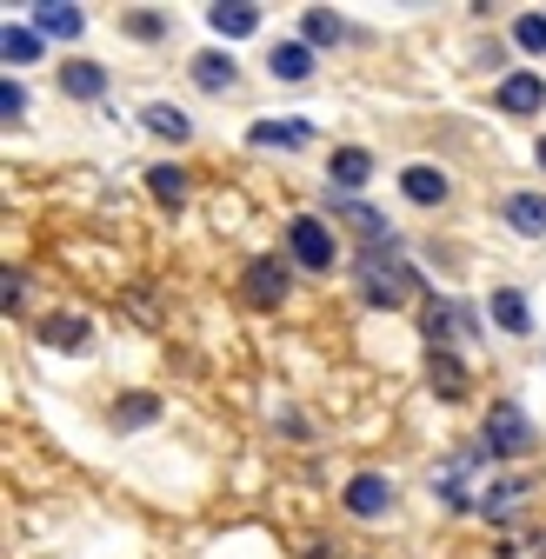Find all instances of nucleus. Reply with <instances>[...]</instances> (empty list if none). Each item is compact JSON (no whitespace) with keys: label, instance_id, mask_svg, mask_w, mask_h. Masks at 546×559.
Segmentation results:
<instances>
[{"label":"nucleus","instance_id":"obj_1","mask_svg":"<svg viewBox=\"0 0 546 559\" xmlns=\"http://www.w3.org/2000/svg\"><path fill=\"white\" fill-rule=\"evenodd\" d=\"M406 294H414V266H406L400 253L380 260V247H367L360 253V300L367 307H400Z\"/></svg>","mask_w":546,"mask_h":559},{"label":"nucleus","instance_id":"obj_2","mask_svg":"<svg viewBox=\"0 0 546 559\" xmlns=\"http://www.w3.org/2000/svg\"><path fill=\"white\" fill-rule=\"evenodd\" d=\"M487 453H494V460L533 453V419H526L513 400H494V406H487Z\"/></svg>","mask_w":546,"mask_h":559},{"label":"nucleus","instance_id":"obj_3","mask_svg":"<svg viewBox=\"0 0 546 559\" xmlns=\"http://www.w3.org/2000/svg\"><path fill=\"white\" fill-rule=\"evenodd\" d=\"M340 507H347L354 520H387V513H393V479H380V473H354V479H347V493H340Z\"/></svg>","mask_w":546,"mask_h":559},{"label":"nucleus","instance_id":"obj_4","mask_svg":"<svg viewBox=\"0 0 546 559\" xmlns=\"http://www.w3.org/2000/svg\"><path fill=\"white\" fill-rule=\"evenodd\" d=\"M287 247H294V260H300L307 273H327V266H333V234H327V221H313V214H300V221L287 227Z\"/></svg>","mask_w":546,"mask_h":559},{"label":"nucleus","instance_id":"obj_5","mask_svg":"<svg viewBox=\"0 0 546 559\" xmlns=\"http://www.w3.org/2000/svg\"><path fill=\"white\" fill-rule=\"evenodd\" d=\"M287 294H294L287 260H253V266H247V300H253V307H281Z\"/></svg>","mask_w":546,"mask_h":559},{"label":"nucleus","instance_id":"obj_6","mask_svg":"<svg viewBox=\"0 0 546 559\" xmlns=\"http://www.w3.org/2000/svg\"><path fill=\"white\" fill-rule=\"evenodd\" d=\"M400 193L414 200V206H440V200L453 193V180H447L434 160H414V167H400Z\"/></svg>","mask_w":546,"mask_h":559},{"label":"nucleus","instance_id":"obj_7","mask_svg":"<svg viewBox=\"0 0 546 559\" xmlns=\"http://www.w3.org/2000/svg\"><path fill=\"white\" fill-rule=\"evenodd\" d=\"M373 180V154L367 147H333V160H327V193L340 187V193H354V187H367Z\"/></svg>","mask_w":546,"mask_h":559},{"label":"nucleus","instance_id":"obj_8","mask_svg":"<svg viewBox=\"0 0 546 559\" xmlns=\"http://www.w3.org/2000/svg\"><path fill=\"white\" fill-rule=\"evenodd\" d=\"M500 221H507L520 240H539V234H546V193H507V200H500Z\"/></svg>","mask_w":546,"mask_h":559},{"label":"nucleus","instance_id":"obj_9","mask_svg":"<svg viewBox=\"0 0 546 559\" xmlns=\"http://www.w3.org/2000/svg\"><path fill=\"white\" fill-rule=\"evenodd\" d=\"M494 100H500V114H539V107H546V81L520 67V74H507V81H500V94H494Z\"/></svg>","mask_w":546,"mask_h":559},{"label":"nucleus","instance_id":"obj_10","mask_svg":"<svg viewBox=\"0 0 546 559\" xmlns=\"http://www.w3.org/2000/svg\"><path fill=\"white\" fill-rule=\"evenodd\" d=\"M60 87H67V100H100L107 94V67L100 60H67L60 67Z\"/></svg>","mask_w":546,"mask_h":559},{"label":"nucleus","instance_id":"obj_11","mask_svg":"<svg viewBox=\"0 0 546 559\" xmlns=\"http://www.w3.org/2000/svg\"><path fill=\"white\" fill-rule=\"evenodd\" d=\"M207 27H214L221 40H240V34L260 27V8H253V0H221V8H207Z\"/></svg>","mask_w":546,"mask_h":559},{"label":"nucleus","instance_id":"obj_12","mask_svg":"<svg viewBox=\"0 0 546 559\" xmlns=\"http://www.w3.org/2000/svg\"><path fill=\"white\" fill-rule=\"evenodd\" d=\"M526 493H533V486H526L520 473H500V479H494V486H487V493H480V500H473V507H480L487 520H507V513H513V507H520Z\"/></svg>","mask_w":546,"mask_h":559},{"label":"nucleus","instance_id":"obj_13","mask_svg":"<svg viewBox=\"0 0 546 559\" xmlns=\"http://www.w3.org/2000/svg\"><path fill=\"white\" fill-rule=\"evenodd\" d=\"M266 74H273V81H307V74H313V47H307V40H281V47L266 53Z\"/></svg>","mask_w":546,"mask_h":559},{"label":"nucleus","instance_id":"obj_14","mask_svg":"<svg viewBox=\"0 0 546 559\" xmlns=\"http://www.w3.org/2000/svg\"><path fill=\"white\" fill-rule=\"evenodd\" d=\"M234 53H221V47H207V53H193V87H207V94H227L234 87Z\"/></svg>","mask_w":546,"mask_h":559},{"label":"nucleus","instance_id":"obj_15","mask_svg":"<svg viewBox=\"0 0 546 559\" xmlns=\"http://www.w3.org/2000/svg\"><path fill=\"white\" fill-rule=\"evenodd\" d=\"M87 14L81 8H60V0H47V8H34V34H54V40H81Z\"/></svg>","mask_w":546,"mask_h":559},{"label":"nucleus","instance_id":"obj_16","mask_svg":"<svg viewBox=\"0 0 546 559\" xmlns=\"http://www.w3.org/2000/svg\"><path fill=\"white\" fill-rule=\"evenodd\" d=\"M141 127H147V133H161V140H174V147H180V140L193 133V120H187V107H174V100H154V107L141 114Z\"/></svg>","mask_w":546,"mask_h":559},{"label":"nucleus","instance_id":"obj_17","mask_svg":"<svg viewBox=\"0 0 546 559\" xmlns=\"http://www.w3.org/2000/svg\"><path fill=\"white\" fill-rule=\"evenodd\" d=\"M87 333H94V326H87L81 313H54V320L40 326V340H47V346H60V354H81Z\"/></svg>","mask_w":546,"mask_h":559},{"label":"nucleus","instance_id":"obj_18","mask_svg":"<svg viewBox=\"0 0 546 559\" xmlns=\"http://www.w3.org/2000/svg\"><path fill=\"white\" fill-rule=\"evenodd\" d=\"M307 133H313L307 120H260L247 140H253V147H307Z\"/></svg>","mask_w":546,"mask_h":559},{"label":"nucleus","instance_id":"obj_19","mask_svg":"<svg viewBox=\"0 0 546 559\" xmlns=\"http://www.w3.org/2000/svg\"><path fill=\"white\" fill-rule=\"evenodd\" d=\"M494 320H500V326H507L513 340H526V333H533V313H526V294H520V287H500V294H494Z\"/></svg>","mask_w":546,"mask_h":559},{"label":"nucleus","instance_id":"obj_20","mask_svg":"<svg viewBox=\"0 0 546 559\" xmlns=\"http://www.w3.org/2000/svg\"><path fill=\"white\" fill-rule=\"evenodd\" d=\"M453 326H473V313H466V307H447V300H440V307H427V326H420V333L434 340V354H447Z\"/></svg>","mask_w":546,"mask_h":559},{"label":"nucleus","instance_id":"obj_21","mask_svg":"<svg viewBox=\"0 0 546 559\" xmlns=\"http://www.w3.org/2000/svg\"><path fill=\"white\" fill-rule=\"evenodd\" d=\"M147 187H154V200H161V206H180V200H187V167L161 160V167H147Z\"/></svg>","mask_w":546,"mask_h":559},{"label":"nucleus","instance_id":"obj_22","mask_svg":"<svg viewBox=\"0 0 546 559\" xmlns=\"http://www.w3.org/2000/svg\"><path fill=\"white\" fill-rule=\"evenodd\" d=\"M427 380H434L440 400H460V393H466V367H460L453 354H434V360H427Z\"/></svg>","mask_w":546,"mask_h":559},{"label":"nucleus","instance_id":"obj_23","mask_svg":"<svg viewBox=\"0 0 546 559\" xmlns=\"http://www.w3.org/2000/svg\"><path fill=\"white\" fill-rule=\"evenodd\" d=\"M0 53H8V67H34V60H40V34L8 21V34H0Z\"/></svg>","mask_w":546,"mask_h":559},{"label":"nucleus","instance_id":"obj_24","mask_svg":"<svg viewBox=\"0 0 546 559\" xmlns=\"http://www.w3.org/2000/svg\"><path fill=\"white\" fill-rule=\"evenodd\" d=\"M147 419H161V400H154V393H133V400L114 406V427H120V433H127V427H147Z\"/></svg>","mask_w":546,"mask_h":559},{"label":"nucleus","instance_id":"obj_25","mask_svg":"<svg viewBox=\"0 0 546 559\" xmlns=\"http://www.w3.org/2000/svg\"><path fill=\"white\" fill-rule=\"evenodd\" d=\"M340 34H347V27H340L327 8H307V21H300V40H307V47H333Z\"/></svg>","mask_w":546,"mask_h":559},{"label":"nucleus","instance_id":"obj_26","mask_svg":"<svg viewBox=\"0 0 546 559\" xmlns=\"http://www.w3.org/2000/svg\"><path fill=\"white\" fill-rule=\"evenodd\" d=\"M513 40H520V53H546V14H520Z\"/></svg>","mask_w":546,"mask_h":559},{"label":"nucleus","instance_id":"obj_27","mask_svg":"<svg viewBox=\"0 0 546 559\" xmlns=\"http://www.w3.org/2000/svg\"><path fill=\"white\" fill-rule=\"evenodd\" d=\"M127 34H133V40H161V34H167V21H161L154 8H133V14H127Z\"/></svg>","mask_w":546,"mask_h":559},{"label":"nucleus","instance_id":"obj_28","mask_svg":"<svg viewBox=\"0 0 546 559\" xmlns=\"http://www.w3.org/2000/svg\"><path fill=\"white\" fill-rule=\"evenodd\" d=\"M0 114H8V120H21V114H27V87H21V81L0 87Z\"/></svg>","mask_w":546,"mask_h":559},{"label":"nucleus","instance_id":"obj_29","mask_svg":"<svg viewBox=\"0 0 546 559\" xmlns=\"http://www.w3.org/2000/svg\"><path fill=\"white\" fill-rule=\"evenodd\" d=\"M0 300H8V313H14V307L27 300V280H21V273H8V287H0Z\"/></svg>","mask_w":546,"mask_h":559},{"label":"nucleus","instance_id":"obj_30","mask_svg":"<svg viewBox=\"0 0 546 559\" xmlns=\"http://www.w3.org/2000/svg\"><path fill=\"white\" fill-rule=\"evenodd\" d=\"M533 160H539V167H546V133H539V147H533Z\"/></svg>","mask_w":546,"mask_h":559}]
</instances>
